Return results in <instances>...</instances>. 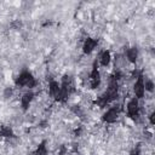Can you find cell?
I'll return each mask as SVG.
<instances>
[{
  "label": "cell",
  "mask_w": 155,
  "mask_h": 155,
  "mask_svg": "<svg viewBox=\"0 0 155 155\" xmlns=\"http://www.w3.org/2000/svg\"><path fill=\"white\" fill-rule=\"evenodd\" d=\"M16 85L17 86H27V87L31 88L36 85V80L33 78V75L29 71H22L18 75V78L16 79Z\"/></svg>",
  "instance_id": "6da1fadb"
},
{
  "label": "cell",
  "mask_w": 155,
  "mask_h": 155,
  "mask_svg": "<svg viewBox=\"0 0 155 155\" xmlns=\"http://www.w3.org/2000/svg\"><path fill=\"white\" fill-rule=\"evenodd\" d=\"M149 117H150V124H151V125H154V124H155V111H153V113L150 114V116H149Z\"/></svg>",
  "instance_id": "9a60e30c"
},
{
  "label": "cell",
  "mask_w": 155,
  "mask_h": 155,
  "mask_svg": "<svg viewBox=\"0 0 155 155\" xmlns=\"http://www.w3.org/2000/svg\"><path fill=\"white\" fill-rule=\"evenodd\" d=\"M59 90H61V85H59L57 81L52 80V81L50 82V85H48V92H50V94H51L52 97H56L57 93L59 92Z\"/></svg>",
  "instance_id": "8fae6325"
},
{
  "label": "cell",
  "mask_w": 155,
  "mask_h": 155,
  "mask_svg": "<svg viewBox=\"0 0 155 155\" xmlns=\"http://www.w3.org/2000/svg\"><path fill=\"white\" fill-rule=\"evenodd\" d=\"M97 46V40L96 39H92V38H87L85 41H84V45H82V51L84 53L86 54H90Z\"/></svg>",
  "instance_id": "5b68a950"
},
{
  "label": "cell",
  "mask_w": 155,
  "mask_h": 155,
  "mask_svg": "<svg viewBox=\"0 0 155 155\" xmlns=\"http://www.w3.org/2000/svg\"><path fill=\"white\" fill-rule=\"evenodd\" d=\"M68 96H69V90L61 86V90H59V92L57 93V96H56L54 98H56V101H58V102H65V101L68 99Z\"/></svg>",
  "instance_id": "9c48e42d"
},
{
  "label": "cell",
  "mask_w": 155,
  "mask_h": 155,
  "mask_svg": "<svg viewBox=\"0 0 155 155\" xmlns=\"http://www.w3.org/2000/svg\"><path fill=\"white\" fill-rule=\"evenodd\" d=\"M154 87H155V85H154L153 80L147 79V80L144 81V90H145V91H148V92H153V91H154Z\"/></svg>",
  "instance_id": "5bb4252c"
},
{
  "label": "cell",
  "mask_w": 155,
  "mask_h": 155,
  "mask_svg": "<svg viewBox=\"0 0 155 155\" xmlns=\"http://www.w3.org/2000/svg\"><path fill=\"white\" fill-rule=\"evenodd\" d=\"M127 114L132 119L138 117V115H139V103H138V99L136 97L132 98L127 103Z\"/></svg>",
  "instance_id": "7a4b0ae2"
},
{
  "label": "cell",
  "mask_w": 155,
  "mask_h": 155,
  "mask_svg": "<svg viewBox=\"0 0 155 155\" xmlns=\"http://www.w3.org/2000/svg\"><path fill=\"white\" fill-rule=\"evenodd\" d=\"M34 155H47V148H46L45 142H42L41 144H39V147L34 151Z\"/></svg>",
  "instance_id": "4fadbf2b"
},
{
  "label": "cell",
  "mask_w": 155,
  "mask_h": 155,
  "mask_svg": "<svg viewBox=\"0 0 155 155\" xmlns=\"http://www.w3.org/2000/svg\"><path fill=\"white\" fill-rule=\"evenodd\" d=\"M0 136L2 137H12L13 136V131L10 126H1L0 127Z\"/></svg>",
  "instance_id": "7c38bea8"
},
{
  "label": "cell",
  "mask_w": 155,
  "mask_h": 155,
  "mask_svg": "<svg viewBox=\"0 0 155 155\" xmlns=\"http://www.w3.org/2000/svg\"><path fill=\"white\" fill-rule=\"evenodd\" d=\"M33 97H34L33 92H25L22 96V98H21V105H22V109L23 110H27L29 108V105H30V103L33 101Z\"/></svg>",
  "instance_id": "52a82bcc"
},
{
  "label": "cell",
  "mask_w": 155,
  "mask_h": 155,
  "mask_svg": "<svg viewBox=\"0 0 155 155\" xmlns=\"http://www.w3.org/2000/svg\"><path fill=\"white\" fill-rule=\"evenodd\" d=\"M133 92H134V96L137 99H140L144 97L145 90H144V79L142 75H139L137 78V81L134 82V86H133Z\"/></svg>",
  "instance_id": "3957f363"
},
{
  "label": "cell",
  "mask_w": 155,
  "mask_h": 155,
  "mask_svg": "<svg viewBox=\"0 0 155 155\" xmlns=\"http://www.w3.org/2000/svg\"><path fill=\"white\" fill-rule=\"evenodd\" d=\"M90 79H91V87L92 88H97L101 84V74H99V70L97 69V67L94 65L92 71H91V75H90Z\"/></svg>",
  "instance_id": "8992f818"
},
{
  "label": "cell",
  "mask_w": 155,
  "mask_h": 155,
  "mask_svg": "<svg viewBox=\"0 0 155 155\" xmlns=\"http://www.w3.org/2000/svg\"><path fill=\"white\" fill-rule=\"evenodd\" d=\"M11 93H12V90H11V88H6V91H5V97H8V94L11 96Z\"/></svg>",
  "instance_id": "2e32d148"
},
{
  "label": "cell",
  "mask_w": 155,
  "mask_h": 155,
  "mask_svg": "<svg viewBox=\"0 0 155 155\" xmlns=\"http://www.w3.org/2000/svg\"><path fill=\"white\" fill-rule=\"evenodd\" d=\"M110 61H111V54H110V51L109 50H104L101 56H99V63L103 67H108L110 64Z\"/></svg>",
  "instance_id": "ba28073f"
},
{
  "label": "cell",
  "mask_w": 155,
  "mask_h": 155,
  "mask_svg": "<svg viewBox=\"0 0 155 155\" xmlns=\"http://www.w3.org/2000/svg\"><path fill=\"white\" fill-rule=\"evenodd\" d=\"M127 59L131 62V63H136L137 62V58H138V50L136 47H131L127 50Z\"/></svg>",
  "instance_id": "30bf717a"
},
{
  "label": "cell",
  "mask_w": 155,
  "mask_h": 155,
  "mask_svg": "<svg viewBox=\"0 0 155 155\" xmlns=\"http://www.w3.org/2000/svg\"><path fill=\"white\" fill-rule=\"evenodd\" d=\"M117 117H119V111L115 108H110V109H108L104 113L103 121L104 122H108V124H113V122H115L117 120Z\"/></svg>",
  "instance_id": "277c9868"
}]
</instances>
